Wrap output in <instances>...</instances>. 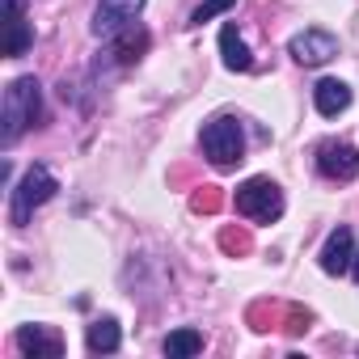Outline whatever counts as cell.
<instances>
[{
  "instance_id": "5bb4252c",
  "label": "cell",
  "mask_w": 359,
  "mask_h": 359,
  "mask_svg": "<svg viewBox=\"0 0 359 359\" xmlns=\"http://www.w3.org/2000/svg\"><path fill=\"white\" fill-rule=\"evenodd\" d=\"M144 51H148V34H144L140 26H127L123 34H114V55H118V64H135Z\"/></svg>"
},
{
  "instance_id": "7c38bea8",
  "label": "cell",
  "mask_w": 359,
  "mask_h": 359,
  "mask_svg": "<svg viewBox=\"0 0 359 359\" xmlns=\"http://www.w3.org/2000/svg\"><path fill=\"white\" fill-rule=\"evenodd\" d=\"M118 342H123V330H118L114 317H97V321L85 330V346H89L93 355H110V351H118Z\"/></svg>"
},
{
  "instance_id": "e0dca14e",
  "label": "cell",
  "mask_w": 359,
  "mask_h": 359,
  "mask_svg": "<svg viewBox=\"0 0 359 359\" xmlns=\"http://www.w3.org/2000/svg\"><path fill=\"white\" fill-rule=\"evenodd\" d=\"M216 208H220L216 187H203V195H195V212H216Z\"/></svg>"
},
{
  "instance_id": "3957f363",
  "label": "cell",
  "mask_w": 359,
  "mask_h": 359,
  "mask_svg": "<svg viewBox=\"0 0 359 359\" xmlns=\"http://www.w3.org/2000/svg\"><path fill=\"white\" fill-rule=\"evenodd\" d=\"M203 152H208V161L216 165V169H233V165H241L245 156V131H241V123L237 118H212L208 127H203Z\"/></svg>"
},
{
  "instance_id": "277c9868",
  "label": "cell",
  "mask_w": 359,
  "mask_h": 359,
  "mask_svg": "<svg viewBox=\"0 0 359 359\" xmlns=\"http://www.w3.org/2000/svg\"><path fill=\"white\" fill-rule=\"evenodd\" d=\"M55 191H60L55 173H51L47 165H30V169H26V177L13 187V224H18V229H26V224H30V216H34V208H43Z\"/></svg>"
},
{
  "instance_id": "5b68a950",
  "label": "cell",
  "mask_w": 359,
  "mask_h": 359,
  "mask_svg": "<svg viewBox=\"0 0 359 359\" xmlns=\"http://www.w3.org/2000/svg\"><path fill=\"white\" fill-rule=\"evenodd\" d=\"M287 51H292V60L296 64H304V68H321V64H330L334 55H338V39L330 34V30H300L292 43H287Z\"/></svg>"
},
{
  "instance_id": "30bf717a",
  "label": "cell",
  "mask_w": 359,
  "mask_h": 359,
  "mask_svg": "<svg viewBox=\"0 0 359 359\" xmlns=\"http://www.w3.org/2000/svg\"><path fill=\"white\" fill-rule=\"evenodd\" d=\"M220 55H224V68H229V72H250V68H254V55H250V47H245L241 30H237L233 22L220 30Z\"/></svg>"
},
{
  "instance_id": "9c48e42d",
  "label": "cell",
  "mask_w": 359,
  "mask_h": 359,
  "mask_svg": "<svg viewBox=\"0 0 359 359\" xmlns=\"http://www.w3.org/2000/svg\"><path fill=\"white\" fill-rule=\"evenodd\" d=\"M18 351L22 355H47V359H55V355H64V342H60V334L55 330H47V325H22L18 330Z\"/></svg>"
},
{
  "instance_id": "2e32d148",
  "label": "cell",
  "mask_w": 359,
  "mask_h": 359,
  "mask_svg": "<svg viewBox=\"0 0 359 359\" xmlns=\"http://www.w3.org/2000/svg\"><path fill=\"white\" fill-rule=\"evenodd\" d=\"M233 5H237V0H203V5L191 13V26H203V22H212L216 13H229Z\"/></svg>"
},
{
  "instance_id": "8fae6325",
  "label": "cell",
  "mask_w": 359,
  "mask_h": 359,
  "mask_svg": "<svg viewBox=\"0 0 359 359\" xmlns=\"http://www.w3.org/2000/svg\"><path fill=\"white\" fill-rule=\"evenodd\" d=\"M313 102H317V114H325V118H338V114L351 106V89H346L342 81L325 76V81H317V89H313Z\"/></svg>"
},
{
  "instance_id": "52a82bcc",
  "label": "cell",
  "mask_w": 359,
  "mask_h": 359,
  "mask_svg": "<svg viewBox=\"0 0 359 359\" xmlns=\"http://www.w3.org/2000/svg\"><path fill=\"white\" fill-rule=\"evenodd\" d=\"M317 169L325 177H334V182H351L359 173V152L351 144H321L317 148Z\"/></svg>"
},
{
  "instance_id": "ac0fdd59",
  "label": "cell",
  "mask_w": 359,
  "mask_h": 359,
  "mask_svg": "<svg viewBox=\"0 0 359 359\" xmlns=\"http://www.w3.org/2000/svg\"><path fill=\"white\" fill-rule=\"evenodd\" d=\"M351 275H355V283H359V254H355V262H351Z\"/></svg>"
},
{
  "instance_id": "ba28073f",
  "label": "cell",
  "mask_w": 359,
  "mask_h": 359,
  "mask_svg": "<svg viewBox=\"0 0 359 359\" xmlns=\"http://www.w3.org/2000/svg\"><path fill=\"white\" fill-rule=\"evenodd\" d=\"M355 237H351V229L346 224H338L330 237H325V245H321V271L325 275H351V262H355Z\"/></svg>"
},
{
  "instance_id": "8992f818",
  "label": "cell",
  "mask_w": 359,
  "mask_h": 359,
  "mask_svg": "<svg viewBox=\"0 0 359 359\" xmlns=\"http://www.w3.org/2000/svg\"><path fill=\"white\" fill-rule=\"evenodd\" d=\"M148 0H102L97 13H93V34L97 39H114L127 26H135V18L144 13Z\"/></svg>"
},
{
  "instance_id": "9a60e30c",
  "label": "cell",
  "mask_w": 359,
  "mask_h": 359,
  "mask_svg": "<svg viewBox=\"0 0 359 359\" xmlns=\"http://www.w3.org/2000/svg\"><path fill=\"white\" fill-rule=\"evenodd\" d=\"M5 26H9L5 55H26V47H30V26H26V18H9Z\"/></svg>"
},
{
  "instance_id": "4fadbf2b",
  "label": "cell",
  "mask_w": 359,
  "mask_h": 359,
  "mask_svg": "<svg viewBox=\"0 0 359 359\" xmlns=\"http://www.w3.org/2000/svg\"><path fill=\"white\" fill-rule=\"evenodd\" d=\"M199 351H203V334L191 330V325H187V330H173V334L165 338V355H169V359H191V355H199Z\"/></svg>"
},
{
  "instance_id": "6da1fadb",
  "label": "cell",
  "mask_w": 359,
  "mask_h": 359,
  "mask_svg": "<svg viewBox=\"0 0 359 359\" xmlns=\"http://www.w3.org/2000/svg\"><path fill=\"white\" fill-rule=\"evenodd\" d=\"M43 118V85L34 76H18L9 89H5V110H0V123H5V131H0V140L5 144H18L26 127H34Z\"/></svg>"
},
{
  "instance_id": "7a4b0ae2",
  "label": "cell",
  "mask_w": 359,
  "mask_h": 359,
  "mask_svg": "<svg viewBox=\"0 0 359 359\" xmlns=\"http://www.w3.org/2000/svg\"><path fill=\"white\" fill-rule=\"evenodd\" d=\"M237 212L254 224H271L283 216V191L271 182V177H245V182L237 187Z\"/></svg>"
}]
</instances>
